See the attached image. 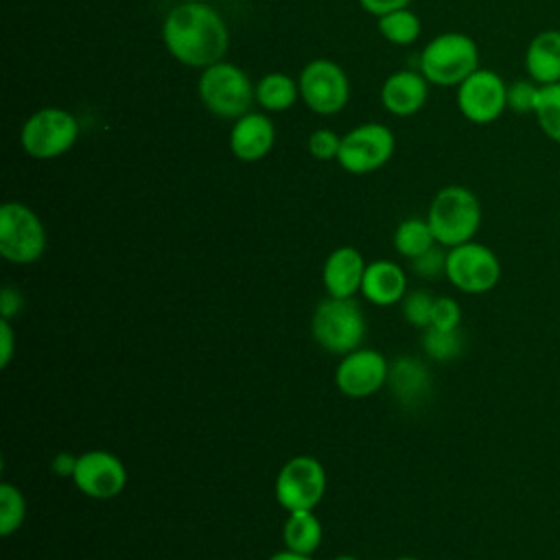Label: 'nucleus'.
I'll list each match as a JSON object with an SVG mask.
<instances>
[{"instance_id":"f8f14e48","label":"nucleus","mask_w":560,"mask_h":560,"mask_svg":"<svg viewBox=\"0 0 560 560\" xmlns=\"http://www.w3.org/2000/svg\"><path fill=\"white\" fill-rule=\"evenodd\" d=\"M457 107L475 125H490L508 109V83L488 68H477L457 85Z\"/></svg>"},{"instance_id":"2eb2a0df","label":"nucleus","mask_w":560,"mask_h":560,"mask_svg":"<svg viewBox=\"0 0 560 560\" xmlns=\"http://www.w3.org/2000/svg\"><path fill=\"white\" fill-rule=\"evenodd\" d=\"M365 260L359 249L343 245L328 254L322 267V282L330 298H354L361 293Z\"/></svg>"},{"instance_id":"b1692460","label":"nucleus","mask_w":560,"mask_h":560,"mask_svg":"<svg viewBox=\"0 0 560 560\" xmlns=\"http://www.w3.org/2000/svg\"><path fill=\"white\" fill-rule=\"evenodd\" d=\"M534 116L538 120L540 131L560 144V83H549L538 88Z\"/></svg>"},{"instance_id":"7c9ffc66","label":"nucleus","mask_w":560,"mask_h":560,"mask_svg":"<svg viewBox=\"0 0 560 560\" xmlns=\"http://www.w3.org/2000/svg\"><path fill=\"white\" fill-rule=\"evenodd\" d=\"M339 147H341V138L330 129H315L308 136V153L315 160H322V162H328L332 158L337 160Z\"/></svg>"},{"instance_id":"c9c22d12","label":"nucleus","mask_w":560,"mask_h":560,"mask_svg":"<svg viewBox=\"0 0 560 560\" xmlns=\"http://www.w3.org/2000/svg\"><path fill=\"white\" fill-rule=\"evenodd\" d=\"M409 2H411V0H359V4H361L365 11H370V13L378 15V18L385 15V13H389V11L405 9Z\"/></svg>"},{"instance_id":"393cba45","label":"nucleus","mask_w":560,"mask_h":560,"mask_svg":"<svg viewBox=\"0 0 560 560\" xmlns=\"http://www.w3.org/2000/svg\"><path fill=\"white\" fill-rule=\"evenodd\" d=\"M381 35L398 46H407L420 35V18L411 9H396L378 18Z\"/></svg>"},{"instance_id":"412c9836","label":"nucleus","mask_w":560,"mask_h":560,"mask_svg":"<svg viewBox=\"0 0 560 560\" xmlns=\"http://www.w3.org/2000/svg\"><path fill=\"white\" fill-rule=\"evenodd\" d=\"M322 523L313 514V510H295L289 512L284 525H282V540L284 547L298 553L313 556L315 549L322 545Z\"/></svg>"},{"instance_id":"cd10ccee","label":"nucleus","mask_w":560,"mask_h":560,"mask_svg":"<svg viewBox=\"0 0 560 560\" xmlns=\"http://www.w3.org/2000/svg\"><path fill=\"white\" fill-rule=\"evenodd\" d=\"M400 304H402V315L411 326L422 328V330L427 326H431V315H433V304H435L433 295H429L427 291H409V293H405Z\"/></svg>"},{"instance_id":"a878e982","label":"nucleus","mask_w":560,"mask_h":560,"mask_svg":"<svg viewBox=\"0 0 560 560\" xmlns=\"http://www.w3.org/2000/svg\"><path fill=\"white\" fill-rule=\"evenodd\" d=\"M422 348H424L427 357L444 363V361L459 357V352L464 348V337H462L459 328L442 330L435 326H427L422 330Z\"/></svg>"},{"instance_id":"39448f33","label":"nucleus","mask_w":560,"mask_h":560,"mask_svg":"<svg viewBox=\"0 0 560 560\" xmlns=\"http://www.w3.org/2000/svg\"><path fill=\"white\" fill-rule=\"evenodd\" d=\"M199 98L214 116L241 118L249 112L256 88L236 63L217 61L203 68L199 77Z\"/></svg>"},{"instance_id":"1a4fd4ad","label":"nucleus","mask_w":560,"mask_h":560,"mask_svg":"<svg viewBox=\"0 0 560 560\" xmlns=\"http://www.w3.org/2000/svg\"><path fill=\"white\" fill-rule=\"evenodd\" d=\"M276 501L287 512L315 510L326 492V470L311 455H295L282 464L273 483Z\"/></svg>"},{"instance_id":"ddd939ff","label":"nucleus","mask_w":560,"mask_h":560,"mask_svg":"<svg viewBox=\"0 0 560 560\" xmlns=\"http://www.w3.org/2000/svg\"><path fill=\"white\" fill-rule=\"evenodd\" d=\"M389 376L387 359L372 348H357L341 357L335 370V383L348 398H368L376 394Z\"/></svg>"},{"instance_id":"6e6552de","label":"nucleus","mask_w":560,"mask_h":560,"mask_svg":"<svg viewBox=\"0 0 560 560\" xmlns=\"http://www.w3.org/2000/svg\"><path fill=\"white\" fill-rule=\"evenodd\" d=\"M444 276L462 293L481 295L497 287L501 278V260L488 245L468 241L448 247Z\"/></svg>"},{"instance_id":"f03ea898","label":"nucleus","mask_w":560,"mask_h":560,"mask_svg":"<svg viewBox=\"0 0 560 560\" xmlns=\"http://www.w3.org/2000/svg\"><path fill=\"white\" fill-rule=\"evenodd\" d=\"M427 221L438 245L455 247L472 241L477 234L481 225V203L470 188L451 184L431 199Z\"/></svg>"},{"instance_id":"2f4dec72","label":"nucleus","mask_w":560,"mask_h":560,"mask_svg":"<svg viewBox=\"0 0 560 560\" xmlns=\"http://www.w3.org/2000/svg\"><path fill=\"white\" fill-rule=\"evenodd\" d=\"M459 322H462V308H459L457 300H453L448 295L435 298L431 326L442 328V330H455V328H459Z\"/></svg>"},{"instance_id":"f704fd0d","label":"nucleus","mask_w":560,"mask_h":560,"mask_svg":"<svg viewBox=\"0 0 560 560\" xmlns=\"http://www.w3.org/2000/svg\"><path fill=\"white\" fill-rule=\"evenodd\" d=\"M77 455L68 453V451H61L52 457L50 462V470L57 475V477H72L74 475V468H77Z\"/></svg>"},{"instance_id":"c756f323","label":"nucleus","mask_w":560,"mask_h":560,"mask_svg":"<svg viewBox=\"0 0 560 560\" xmlns=\"http://www.w3.org/2000/svg\"><path fill=\"white\" fill-rule=\"evenodd\" d=\"M411 269L420 276V278H438L442 273H446V252L435 243L431 249H427L424 254L416 256L409 260Z\"/></svg>"},{"instance_id":"a211bd4d","label":"nucleus","mask_w":560,"mask_h":560,"mask_svg":"<svg viewBox=\"0 0 560 560\" xmlns=\"http://www.w3.org/2000/svg\"><path fill=\"white\" fill-rule=\"evenodd\" d=\"M407 293V276L402 267L394 260H374L368 262L361 295L376 306H392L400 302Z\"/></svg>"},{"instance_id":"4468645a","label":"nucleus","mask_w":560,"mask_h":560,"mask_svg":"<svg viewBox=\"0 0 560 560\" xmlns=\"http://www.w3.org/2000/svg\"><path fill=\"white\" fill-rule=\"evenodd\" d=\"M72 481L85 497L107 501L125 490L127 468L114 453L94 448L79 455Z\"/></svg>"},{"instance_id":"dca6fc26","label":"nucleus","mask_w":560,"mask_h":560,"mask_svg":"<svg viewBox=\"0 0 560 560\" xmlns=\"http://www.w3.org/2000/svg\"><path fill=\"white\" fill-rule=\"evenodd\" d=\"M276 140V127L269 116L258 112H247L232 125L230 149L241 162L262 160Z\"/></svg>"},{"instance_id":"e433bc0d","label":"nucleus","mask_w":560,"mask_h":560,"mask_svg":"<svg viewBox=\"0 0 560 560\" xmlns=\"http://www.w3.org/2000/svg\"><path fill=\"white\" fill-rule=\"evenodd\" d=\"M269 560H315V558H313V556H306V553H298V551L284 549V551L273 553Z\"/></svg>"},{"instance_id":"9b49d317","label":"nucleus","mask_w":560,"mask_h":560,"mask_svg":"<svg viewBox=\"0 0 560 560\" xmlns=\"http://www.w3.org/2000/svg\"><path fill=\"white\" fill-rule=\"evenodd\" d=\"M300 96L315 114L330 116L346 107L350 81L343 68L330 59H315L300 72Z\"/></svg>"},{"instance_id":"7ed1b4c3","label":"nucleus","mask_w":560,"mask_h":560,"mask_svg":"<svg viewBox=\"0 0 560 560\" xmlns=\"http://www.w3.org/2000/svg\"><path fill=\"white\" fill-rule=\"evenodd\" d=\"M313 339L330 354H348L361 348L365 315L354 298H326L315 306L311 319Z\"/></svg>"},{"instance_id":"5701e85b","label":"nucleus","mask_w":560,"mask_h":560,"mask_svg":"<svg viewBox=\"0 0 560 560\" xmlns=\"http://www.w3.org/2000/svg\"><path fill=\"white\" fill-rule=\"evenodd\" d=\"M433 245H435V236H433L427 219H418V217L405 219L402 223H398V228L394 232L396 252L409 260L424 254Z\"/></svg>"},{"instance_id":"0eeeda50","label":"nucleus","mask_w":560,"mask_h":560,"mask_svg":"<svg viewBox=\"0 0 560 560\" xmlns=\"http://www.w3.org/2000/svg\"><path fill=\"white\" fill-rule=\"evenodd\" d=\"M79 138L77 118L61 107H42L26 118L20 131L22 149L35 160L63 155Z\"/></svg>"},{"instance_id":"72a5a7b5","label":"nucleus","mask_w":560,"mask_h":560,"mask_svg":"<svg viewBox=\"0 0 560 560\" xmlns=\"http://www.w3.org/2000/svg\"><path fill=\"white\" fill-rule=\"evenodd\" d=\"M15 350V332L11 326V319L0 317V368H7L13 359Z\"/></svg>"},{"instance_id":"4be33fe9","label":"nucleus","mask_w":560,"mask_h":560,"mask_svg":"<svg viewBox=\"0 0 560 560\" xmlns=\"http://www.w3.org/2000/svg\"><path fill=\"white\" fill-rule=\"evenodd\" d=\"M300 83L284 72H269L256 83V101L269 112H284L295 105Z\"/></svg>"},{"instance_id":"423d86ee","label":"nucleus","mask_w":560,"mask_h":560,"mask_svg":"<svg viewBox=\"0 0 560 560\" xmlns=\"http://www.w3.org/2000/svg\"><path fill=\"white\" fill-rule=\"evenodd\" d=\"M46 249V228L33 208L7 201L0 208V254L13 265H31Z\"/></svg>"},{"instance_id":"f3484780","label":"nucleus","mask_w":560,"mask_h":560,"mask_svg":"<svg viewBox=\"0 0 560 560\" xmlns=\"http://www.w3.org/2000/svg\"><path fill=\"white\" fill-rule=\"evenodd\" d=\"M427 79L422 72L398 70L381 88V103L394 116H411L427 103Z\"/></svg>"},{"instance_id":"bb28decb","label":"nucleus","mask_w":560,"mask_h":560,"mask_svg":"<svg viewBox=\"0 0 560 560\" xmlns=\"http://www.w3.org/2000/svg\"><path fill=\"white\" fill-rule=\"evenodd\" d=\"M26 518V499L22 490L9 481L0 483V536H11Z\"/></svg>"},{"instance_id":"4c0bfd02","label":"nucleus","mask_w":560,"mask_h":560,"mask_svg":"<svg viewBox=\"0 0 560 560\" xmlns=\"http://www.w3.org/2000/svg\"><path fill=\"white\" fill-rule=\"evenodd\" d=\"M332 560H359V558H354V556H348V553H341V556H337V558H332Z\"/></svg>"},{"instance_id":"473e14b6","label":"nucleus","mask_w":560,"mask_h":560,"mask_svg":"<svg viewBox=\"0 0 560 560\" xmlns=\"http://www.w3.org/2000/svg\"><path fill=\"white\" fill-rule=\"evenodd\" d=\"M24 308V298L15 287H2L0 291V317L11 319Z\"/></svg>"},{"instance_id":"ea45409f","label":"nucleus","mask_w":560,"mask_h":560,"mask_svg":"<svg viewBox=\"0 0 560 560\" xmlns=\"http://www.w3.org/2000/svg\"><path fill=\"white\" fill-rule=\"evenodd\" d=\"M184 2H203V0H184Z\"/></svg>"},{"instance_id":"f257e3e1","label":"nucleus","mask_w":560,"mask_h":560,"mask_svg":"<svg viewBox=\"0 0 560 560\" xmlns=\"http://www.w3.org/2000/svg\"><path fill=\"white\" fill-rule=\"evenodd\" d=\"M166 50L184 66L208 68L228 50L223 18L206 2H182L168 11L162 26Z\"/></svg>"},{"instance_id":"58836bf2","label":"nucleus","mask_w":560,"mask_h":560,"mask_svg":"<svg viewBox=\"0 0 560 560\" xmlns=\"http://www.w3.org/2000/svg\"><path fill=\"white\" fill-rule=\"evenodd\" d=\"M396 560H420V558H413V556H400V558H396Z\"/></svg>"},{"instance_id":"6ab92c4d","label":"nucleus","mask_w":560,"mask_h":560,"mask_svg":"<svg viewBox=\"0 0 560 560\" xmlns=\"http://www.w3.org/2000/svg\"><path fill=\"white\" fill-rule=\"evenodd\" d=\"M525 70L538 85L560 83V28H545L529 39Z\"/></svg>"},{"instance_id":"20e7f679","label":"nucleus","mask_w":560,"mask_h":560,"mask_svg":"<svg viewBox=\"0 0 560 560\" xmlns=\"http://www.w3.org/2000/svg\"><path fill=\"white\" fill-rule=\"evenodd\" d=\"M479 68V48L466 33H442L420 52V72L435 85H459Z\"/></svg>"},{"instance_id":"9d476101","label":"nucleus","mask_w":560,"mask_h":560,"mask_svg":"<svg viewBox=\"0 0 560 560\" xmlns=\"http://www.w3.org/2000/svg\"><path fill=\"white\" fill-rule=\"evenodd\" d=\"M394 133L381 122H365L341 136L337 162L343 171L363 175L381 168L394 155Z\"/></svg>"},{"instance_id":"aec40b11","label":"nucleus","mask_w":560,"mask_h":560,"mask_svg":"<svg viewBox=\"0 0 560 560\" xmlns=\"http://www.w3.org/2000/svg\"><path fill=\"white\" fill-rule=\"evenodd\" d=\"M387 385L392 387V394L400 405L413 407V405H420L424 400V396L429 394L431 378H429L427 368L418 359L398 357L389 365Z\"/></svg>"},{"instance_id":"c85d7f7f","label":"nucleus","mask_w":560,"mask_h":560,"mask_svg":"<svg viewBox=\"0 0 560 560\" xmlns=\"http://www.w3.org/2000/svg\"><path fill=\"white\" fill-rule=\"evenodd\" d=\"M538 83L529 81H514L508 85V109L516 114H534L536 96H538Z\"/></svg>"}]
</instances>
